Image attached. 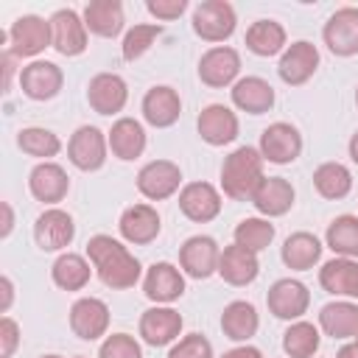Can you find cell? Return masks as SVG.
<instances>
[{
  "instance_id": "obj_1",
  "label": "cell",
  "mask_w": 358,
  "mask_h": 358,
  "mask_svg": "<svg viewBox=\"0 0 358 358\" xmlns=\"http://www.w3.org/2000/svg\"><path fill=\"white\" fill-rule=\"evenodd\" d=\"M87 257L98 280L112 291H126L140 280V260L112 235H92L87 241Z\"/></svg>"
},
{
  "instance_id": "obj_2",
  "label": "cell",
  "mask_w": 358,
  "mask_h": 358,
  "mask_svg": "<svg viewBox=\"0 0 358 358\" xmlns=\"http://www.w3.org/2000/svg\"><path fill=\"white\" fill-rule=\"evenodd\" d=\"M263 162L266 159L252 145H241L229 157H224V165H221V187H224V193L229 199H235V201H246V199L252 201V193L263 182Z\"/></svg>"
},
{
  "instance_id": "obj_3",
  "label": "cell",
  "mask_w": 358,
  "mask_h": 358,
  "mask_svg": "<svg viewBox=\"0 0 358 358\" xmlns=\"http://www.w3.org/2000/svg\"><path fill=\"white\" fill-rule=\"evenodd\" d=\"M8 53L20 56V59H31L39 56L45 48H53V31H50V20H42L36 14H22L11 22L8 34Z\"/></svg>"
},
{
  "instance_id": "obj_4",
  "label": "cell",
  "mask_w": 358,
  "mask_h": 358,
  "mask_svg": "<svg viewBox=\"0 0 358 358\" xmlns=\"http://www.w3.org/2000/svg\"><path fill=\"white\" fill-rule=\"evenodd\" d=\"M238 17L227 0H204L193 8V31L204 42H224L235 34Z\"/></svg>"
},
{
  "instance_id": "obj_5",
  "label": "cell",
  "mask_w": 358,
  "mask_h": 358,
  "mask_svg": "<svg viewBox=\"0 0 358 358\" xmlns=\"http://www.w3.org/2000/svg\"><path fill=\"white\" fill-rule=\"evenodd\" d=\"M109 140L98 126H78L67 143V157L78 171H98L106 162Z\"/></svg>"
},
{
  "instance_id": "obj_6",
  "label": "cell",
  "mask_w": 358,
  "mask_h": 358,
  "mask_svg": "<svg viewBox=\"0 0 358 358\" xmlns=\"http://www.w3.org/2000/svg\"><path fill=\"white\" fill-rule=\"evenodd\" d=\"M260 157L274 165H288L302 154V134L291 123H271L260 134Z\"/></svg>"
},
{
  "instance_id": "obj_7",
  "label": "cell",
  "mask_w": 358,
  "mask_h": 358,
  "mask_svg": "<svg viewBox=\"0 0 358 358\" xmlns=\"http://www.w3.org/2000/svg\"><path fill=\"white\" fill-rule=\"evenodd\" d=\"M218 260H221V249L210 235H193L179 249V266L193 280H207L210 274H215Z\"/></svg>"
},
{
  "instance_id": "obj_8",
  "label": "cell",
  "mask_w": 358,
  "mask_h": 358,
  "mask_svg": "<svg viewBox=\"0 0 358 358\" xmlns=\"http://www.w3.org/2000/svg\"><path fill=\"white\" fill-rule=\"evenodd\" d=\"M322 39L330 53L336 56H355L358 53V8L344 6L330 14L322 28Z\"/></svg>"
},
{
  "instance_id": "obj_9",
  "label": "cell",
  "mask_w": 358,
  "mask_h": 358,
  "mask_svg": "<svg viewBox=\"0 0 358 358\" xmlns=\"http://www.w3.org/2000/svg\"><path fill=\"white\" fill-rule=\"evenodd\" d=\"M179 185H182V171L171 159H154V162L143 165L137 173V190L151 201H162V199L173 196L179 190Z\"/></svg>"
},
{
  "instance_id": "obj_10",
  "label": "cell",
  "mask_w": 358,
  "mask_h": 358,
  "mask_svg": "<svg viewBox=\"0 0 358 358\" xmlns=\"http://www.w3.org/2000/svg\"><path fill=\"white\" fill-rule=\"evenodd\" d=\"M70 330L84 341H95V338L106 336V330H109V308H106V302L98 299V296L76 299L73 308H70Z\"/></svg>"
},
{
  "instance_id": "obj_11",
  "label": "cell",
  "mask_w": 358,
  "mask_h": 358,
  "mask_svg": "<svg viewBox=\"0 0 358 358\" xmlns=\"http://www.w3.org/2000/svg\"><path fill=\"white\" fill-rule=\"evenodd\" d=\"M238 73H241V56L227 45H215L199 59V78L213 90L235 84Z\"/></svg>"
},
{
  "instance_id": "obj_12",
  "label": "cell",
  "mask_w": 358,
  "mask_h": 358,
  "mask_svg": "<svg viewBox=\"0 0 358 358\" xmlns=\"http://www.w3.org/2000/svg\"><path fill=\"white\" fill-rule=\"evenodd\" d=\"M73 238H76V224H73L70 213H64L59 207L45 210L34 224V241L42 252H59V249L70 246Z\"/></svg>"
},
{
  "instance_id": "obj_13",
  "label": "cell",
  "mask_w": 358,
  "mask_h": 358,
  "mask_svg": "<svg viewBox=\"0 0 358 358\" xmlns=\"http://www.w3.org/2000/svg\"><path fill=\"white\" fill-rule=\"evenodd\" d=\"M62 84H64V76H62L59 64H53V62L36 59V62H31V64H25L20 70V87H22V92L31 101H50V98H56Z\"/></svg>"
},
{
  "instance_id": "obj_14",
  "label": "cell",
  "mask_w": 358,
  "mask_h": 358,
  "mask_svg": "<svg viewBox=\"0 0 358 358\" xmlns=\"http://www.w3.org/2000/svg\"><path fill=\"white\" fill-rule=\"evenodd\" d=\"M266 305H268V310H271L277 319H288V322H291V319H299V316L308 310V305H310V291L305 288V282L285 277V280H277V282L268 288Z\"/></svg>"
},
{
  "instance_id": "obj_15",
  "label": "cell",
  "mask_w": 358,
  "mask_h": 358,
  "mask_svg": "<svg viewBox=\"0 0 358 358\" xmlns=\"http://www.w3.org/2000/svg\"><path fill=\"white\" fill-rule=\"evenodd\" d=\"M53 31V48L62 56H81L87 50V25L84 17H78L73 8H59L50 17Z\"/></svg>"
},
{
  "instance_id": "obj_16",
  "label": "cell",
  "mask_w": 358,
  "mask_h": 358,
  "mask_svg": "<svg viewBox=\"0 0 358 358\" xmlns=\"http://www.w3.org/2000/svg\"><path fill=\"white\" fill-rule=\"evenodd\" d=\"M316 67H319V50H316V45L299 39V42H291L282 50L280 64H277V73H280V78L285 84L299 87V84H305L316 73Z\"/></svg>"
},
{
  "instance_id": "obj_17",
  "label": "cell",
  "mask_w": 358,
  "mask_h": 358,
  "mask_svg": "<svg viewBox=\"0 0 358 358\" xmlns=\"http://www.w3.org/2000/svg\"><path fill=\"white\" fill-rule=\"evenodd\" d=\"M87 101L98 115H117L129 101V87L117 73H98L87 87Z\"/></svg>"
},
{
  "instance_id": "obj_18",
  "label": "cell",
  "mask_w": 358,
  "mask_h": 358,
  "mask_svg": "<svg viewBox=\"0 0 358 358\" xmlns=\"http://www.w3.org/2000/svg\"><path fill=\"white\" fill-rule=\"evenodd\" d=\"M179 333H182V316H179V310H173L168 305L148 308L140 316V336L148 347H165V344L176 341Z\"/></svg>"
},
{
  "instance_id": "obj_19",
  "label": "cell",
  "mask_w": 358,
  "mask_h": 358,
  "mask_svg": "<svg viewBox=\"0 0 358 358\" xmlns=\"http://www.w3.org/2000/svg\"><path fill=\"white\" fill-rule=\"evenodd\" d=\"M196 129L207 145H227L238 137V115L224 103H210L201 109Z\"/></svg>"
},
{
  "instance_id": "obj_20",
  "label": "cell",
  "mask_w": 358,
  "mask_h": 358,
  "mask_svg": "<svg viewBox=\"0 0 358 358\" xmlns=\"http://www.w3.org/2000/svg\"><path fill=\"white\" fill-rule=\"evenodd\" d=\"M294 185L282 176H263V182L257 185V190L252 193V204L260 215L266 218H277V215H285L291 207H294Z\"/></svg>"
},
{
  "instance_id": "obj_21",
  "label": "cell",
  "mask_w": 358,
  "mask_h": 358,
  "mask_svg": "<svg viewBox=\"0 0 358 358\" xmlns=\"http://www.w3.org/2000/svg\"><path fill=\"white\" fill-rule=\"evenodd\" d=\"M179 210L190 221L207 224L221 213V196L210 182H190L179 190Z\"/></svg>"
},
{
  "instance_id": "obj_22",
  "label": "cell",
  "mask_w": 358,
  "mask_h": 358,
  "mask_svg": "<svg viewBox=\"0 0 358 358\" xmlns=\"http://www.w3.org/2000/svg\"><path fill=\"white\" fill-rule=\"evenodd\" d=\"M159 213L151 204H131L120 213L117 229L123 235V241L134 243V246H145L159 235Z\"/></svg>"
},
{
  "instance_id": "obj_23",
  "label": "cell",
  "mask_w": 358,
  "mask_h": 358,
  "mask_svg": "<svg viewBox=\"0 0 358 358\" xmlns=\"http://www.w3.org/2000/svg\"><path fill=\"white\" fill-rule=\"evenodd\" d=\"M182 115V98L173 87H151L145 95H143V117L148 126L154 129H168L179 120Z\"/></svg>"
},
{
  "instance_id": "obj_24",
  "label": "cell",
  "mask_w": 358,
  "mask_h": 358,
  "mask_svg": "<svg viewBox=\"0 0 358 358\" xmlns=\"http://www.w3.org/2000/svg\"><path fill=\"white\" fill-rule=\"evenodd\" d=\"M143 294L157 305H168V302H173V299H179L185 294V277L173 263H165V260L154 263L145 271Z\"/></svg>"
},
{
  "instance_id": "obj_25",
  "label": "cell",
  "mask_w": 358,
  "mask_h": 358,
  "mask_svg": "<svg viewBox=\"0 0 358 358\" xmlns=\"http://www.w3.org/2000/svg\"><path fill=\"white\" fill-rule=\"evenodd\" d=\"M28 190H31V196L36 201L56 204V201H62L67 196L70 179H67V173H64L62 165H56V162H39L31 171V176H28Z\"/></svg>"
},
{
  "instance_id": "obj_26",
  "label": "cell",
  "mask_w": 358,
  "mask_h": 358,
  "mask_svg": "<svg viewBox=\"0 0 358 358\" xmlns=\"http://www.w3.org/2000/svg\"><path fill=\"white\" fill-rule=\"evenodd\" d=\"M232 103L241 112L263 115L274 106V87L260 76H246L232 84Z\"/></svg>"
},
{
  "instance_id": "obj_27",
  "label": "cell",
  "mask_w": 358,
  "mask_h": 358,
  "mask_svg": "<svg viewBox=\"0 0 358 358\" xmlns=\"http://www.w3.org/2000/svg\"><path fill=\"white\" fill-rule=\"evenodd\" d=\"M123 3L120 0H92L84 6V25L95 36L115 39L123 31Z\"/></svg>"
},
{
  "instance_id": "obj_28",
  "label": "cell",
  "mask_w": 358,
  "mask_h": 358,
  "mask_svg": "<svg viewBox=\"0 0 358 358\" xmlns=\"http://www.w3.org/2000/svg\"><path fill=\"white\" fill-rule=\"evenodd\" d=\"M260 271V263H257V255L232 243L221 252V260H218V274L224 282L229 285H249Z\"/></svg>"
},
{
  "instance_id": "obj_29",
  "label": "cell",
  "mask_w": 358,
  "mask_h": 358,
  "mask_svg": "<svg viewBox=\"0 0 358 358\" xmlns=\"http://www.w3.org/2000/svg\"><path fill=\"white\" fill-rule=\"evenodd\" d=\"M109 148L117 159L129 162V159H137L143 151H145V129L140 120L134 117H120L112 123L109 129Z\"/></svg>"
},
{
  "instance_id": "obj_30",
  "label": "cell",
  "mask_w": 358,
  "mask_h": 358,
  "mask_svg": "<svg viewBox=\"0 0 358 358\" xmlns=\"http://www.w3.org/2000/svg\"><path fill=\"white\" fill-rule=\"evenodd\" d=\"M319 282L327 294L333 296H355V282H358V260L350 257H333L322 266Z\"/></svg>"
},
{
  "instance_id": "obj_31",
  "label": "cell",
  "mask_w": 358,
  "mask_h": 358,
  "mask_svg": "<svg viewBox=\"0 0 358 358\" xmlns=\"http://www.w3.org/2000/svg\"><path fill=\"white\" fill-rule=\"evenodd\" d=\"M257 327H260V316H257V310H255L252 302L235 299L221 313V330L232 341H249L257 333Z\"/></svg>"
},
{
  "instance_id": "obj_32",
  "label": "cell",
  "mask_w": 358,
  "mask_h": 358,
  "mask_svg": "<svg viewBox=\"0 0 358 358\" xmlns=\"http://www.w3.org/2000/svg\"><path fill=\"white\" fill-rule=\"evenodd\" d=\"M280 257H282V263H285L288 268H294V271H308V268H313V266L319 263V257H322V243H319V238L310 235V232H294V235L285 238Z\"/></svg>"
},
{
  "instance_id": "obj_33",
  "label": "cell",
  "mask_w": 358,
  "mask_h": 358,
  "mask_svg": "<svg viewBox=\"0 0 358 358\" xmlns=\"http://www.w3.org/2000/svg\"><path fill=\"white\" fill-rule=\"evenodd\" d=\"M319 327L330 338H352L358 333V302H327L319 310Z\"/></svg>"
},
{
  "instance_id": "obj_34",
  "label": "cell",
  "mask_w": 358,
  "mask_h": 358,
  "mask_svg": "<svg viewBox=\"0 0 358 358\" xmlns=\"http://www.w3.org/2000/svg\"><path fill=\"white\" fill-rule=\"evenodd\" d=\"M90 274H92L90 263L76 252L59 255L56 263L50 266V277L62 291H81L90 282Z\"/></svg>"
},
{
  "instance_id": "obj_35",
  "label": "cell",
  "mask_w": 358,
  "mask_h": 358,
  "mask_svg": "<svg viewBox=\"0 0 358 358\" xmlns=\"http://www.w3.org/2000/svg\"><path fill=\"white\" fill-rule=\"evenodd\" d=\"M246 48L255 56H277L285 50V28L274 20H257L246 31Z\"/></svg>"
},
{
  "instance_id": "obj_36",
  "label": "cell",
  "mask_w": 358,
  "mask_h": 358,
  "mask_svg": "<svg viewBox=\"0 0 358 358\" xmlns=\"http://www.w3.org/2000/svg\"><path fill=\"white\" fill-rule=\"evenodd\" d=\"M313 187L319 190V196L338 201L352 190V173L341 162H322L313 171Z\"/></svg>"
},
{
  "instance_id": "obj_37",
  "label": "cell",
  "mask_w": 358,
  "mask_h": 358,
  "mask_svg": "<svg viewBox=\"0 0 358 358\" xmlns=\"http://www.w3.org/2000/svg\"><path fill=\"white\" fill-rule=\"evenodd\" d=\"M324 243L338 255V257H358V215H338L330 221L324 232Z\"/></svg>"
},
{
  "instance_id": "obj_38",
  "label": "cell",
  "mask_w": 358,
  "mask_h": 358,
  "mask_svg": "<svg viewBox=\"0 0 358 358\" xmlns=\"http://www.w3.org/2000/svg\"><path fill=\"white\" fill-rule=\"evenodd\" d=\"M319 344H322L319 327L310 322H294L282 333V350L288 358H313Z\"/></svg>"
},
{
  "instance_id": "obj_39",
  "label": "cell",
  "mask_w": 358,
  "mask_h": 358,
  "mask_svg": "<svg viewBox=\"0 0 358 358\" xmlns=\"http://www.w3.org/2000/svg\"><path fill=\"white\" fill-rule=\"evenodd\" d=\"M17 145L22 148V154L28 157H39V159H50L62 151V140L50 131V129H42V126H28L17 134Z\"/></svg>"
},
{
  "instance_id": "obj_40",
  "label": "cell",
  "mask_w": 358,
  "mask_h": 358,
  "mask_svg": "<svg viewBox=\"0 0 358 358\" xmlns=\"http://www.w3.org/2000/svg\"><path fill=\"white\" fill-rule=\"evenodd\" d=\"M235 243L238 246H243V249H249V252H263L271 241H274V224L268 221V218H260V215H255V218H243L238 227H235Z\"/></svg>"
},
{
  "instance_id": "obj_41",
  "label": "cell",
  "mask_w": 358,
  "mask_h": 358,
  "mask_svg": "<svg viewBox=\"0 0 358 358\" xmlns=\"http://www.w3.org/2000/svg\"><path fill=\"white\" fill-rule=\"evenodd\" d=\"M159 34H162V25H157V22H140V25L129 28V34L123 36V45H120L123 59H126V62H137V59L154 45V39H157Z\"/></svg>"
},
{
  "instance_id": "obj_42",
  "label": "cell",
  "mask_w": 358,
  "mask_h": 358,
  "mask_svg": "<svg viewBox=\"0 0 358 358\" xmlns=\"http://www.w3.org/2000/svg\"><path fill=\"white\" fill-rule=\"evenodd\" d=\"M98 358H143V350L134 336L129 333H112L103 338Z\"/></svg>"
},
{
  "instance_id": "obj_43",
  "label": "cell",
  "mask_w": 358,
  "mask_h": 358,
  "mask_svg": "<svg viewBox=\"0 0 358 358\" xmlns=\"http://www.w3.org/2000/svg\"><path fill=\"white\" fill-rule=\"evenodd\" d=\"M168 358H213V344L201 333H190L171 347Z\"/></svg>"
},
{
  "instance_id": "obj_44",
  "label": "cell",
  "mask_w": 358,
  "mask_h": 358,
  "mask_svg": "<svg viewBox=\"0 0 358 358\" xmlns=\"http://www.w3.org/2000/svg\"><path fill=\"white\" fill-rule=\"evenodd\" d=\"M145 8H148V14H154L157 20L171 22V20L182 17V11L187 8V0H148Z\"/></svg>"
},
{
  "instance_id": "obj_45",
  "label": "cell",
  "mask_w": 358,
  "mask_h": 358,
  "mask_svg": "<svg viewBox=\"0 0 358 358\" xmlns=\"http://www.w3.org/2000/svg\"><path fill=\"white\" fill-rule=\"evenodd\" d=\"M20 344V327L11 316L0 319V358H11V352Z\"/></svg>"
},
{
  "instance_id": "obj_46",
  "label": "cell",
  "mask_w": 358,
  "mask_h": 358,
  "mask_svg": "<svg viewBox=\"0 0 358 358\" xmlns=\"http://www.w3.org/2000/svg\"><path fill=\"white\" fill-rule=\"evenodd\" d=\"M221 358H263V352H260L257 347H249V344H243V347H235V350L224 352Z\"/></svg>"
},
{
  "instance_id": "obj_47",
  "label": "cell",
  "mask_w": 358,
  "mask_h": 358,
  "mask_svg": "<svg viewBox=\"0 0 358 358\" xmlns=\"http://www.w3.org/2000/svg\"><path fill=\"white\" fill-rule=\"evenodd\" d=\"M0 291H3V305H0V310L6 313V310L11 308V299H14V285H11L8 277H0Z\"/></svg>"
},
{
  "instance_id": "obj_48",
  "label": "cell",
  "mask_w": 358,
  "mask_h": 358,
  "mask_svg": "<svg viewBox=\"0 0 358 358\" xmlns=\"http://www.w3.org/2000/svg\"><path fill=\"white\" fill-rule=\"evenodd\" d=\"M11 229H14V213H11V204L8 201H3V238H8L11 235Z\"/></svg>"
},
{
  "instance_id": "obj_49",
  "label": "cell",
  "mask_w": 358,
  "mask_h": 358,
  "mask_svg": "<svg viewBox=\"0 0 358 358\" xmlns=\"http://www.w3.org/2000/svg\"><path fill=\"white\" fill-rule=\"evenodd\" d=\"M336 358H358V344H355V341L344 344V347L336 352Z\"/></svg>"
},
{
  "instance_id": "obj_50",
  "label": "cell",
  "mask_w": 358,
  "mask_h": 358,
  "mask_svg": "<svg viewBox=\"0 0 358 358\" xmlns=\"http://www.w3.org/2000/svg\"><path fill=\"white\" fill-rule=\"evenodd\" d=\"M350 159L358 165V131L350 137Z\"/></svg>"
},
{
  "instance_id": "obj_51",
  "label": "cell",
  "mask_w": 358,
  "mask_h": 358,
  "mask_svg": "<svg viewBox=\"0 0 358 358\" xmlns=\"http://www.w3.org/2000/svg\"><path fill=\"white\" fill-rule=\"evenodd\" d=\"M39 358H62V355H39ZM81 358V355H78Z\"/></svg>"
},
{
  "instance_id": "obj_52",
  "label": "cell",
  "mask_w": 358,
  "mask_h": 358,
  "mask_svg": "<svg viewBox=\"0 0 358 358\" xmlns=\"http://www.w3.org/2000/svg\"><path fill=\"white\" fill-rule=\"evenodd\" d=\"M355 106H358V87H355Z\"/></svg>"
},
{
  "instance_id": "obj_53",
  "label": "cell",
  "mask_w": 358,
  "mask_h": 358,
  "mask_svg": "<svg viewBox=\"0 0 358 358\" xmlns=\"http://www.w3.org/2000/svg\"><path fill=\"white\" fill-rule=\"evenodd\" d=\"M355 344H358V333H355Z\"/></svg>"
}]
</instances>
